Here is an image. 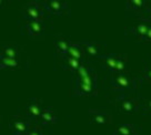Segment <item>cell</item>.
Instances as JSON below:
<instances>
[{
    "label": "cell",
    "mask_w": 151,
    "mask_h": 135,
    "mask_svg": "<svg viewBox=\"0 0 151 135\" xmlns=\"http://www.w3.org/2000/svg\"><path fill=\"white\" fill-rule=\"evenodd\" d=\"M108 82L110 88L120 94L134 92L138 88L139 80L127 73H119V74L114 73V74H109Z\"/></svg>",
    "instance_id": "1"
},
{
    "label": "cell",
    "mask_w": 151,
    "mask_h": 135,
    "mask_svg": "<svg viewBox=\"0 0 151 135\" xmlns=\"http://www.w3.org/2000/svg\"><path fill=\"white\" fill-rule=\"evenodd\" d=\"M116 107L123 114H133L140 111L142 106V100L134 92L120 93L116 99Z\"/></svg>",
    "instance_id": "2"
},
{
    "label": "cell",
    "mask_w": 151,
    "mask_h": 135,
    "mask_svg": "<svg viewBox=\"0 0 151 135\" xmlns=\"http://www.w3.org/2000/svg\"><path fill=\"white\" fill-rule=\"evenodd\" d=\"M22 17L27 21H45V19L49 18V14L43 9L41 2L31 1L22 10Z\"/></svg>",
    "instance_id": "3"
},
{
    "label": "cell",
    "mask_w": 151,
    "mask_h": 135,
    "mask_svg": "<svg viewBox=\"0 0 151 135\" xmlns=\"http://www.w3.org/2000/svg\"><path fill=\"white\" fill-rule=\"evenodd\" d=\"M43 9L47 11V14H55V16H61L65 11L69 10V6L68 2L66 1H61V0H47L41 2Z\"/></svg>",
    "instance_id": "4"
},
{
    "label": "cell",
    "mask_w": 151,
    "mask_h": 135,
    "mask_svg": "<svg viewBox=\"0 0 151 135\" xmlns=\"http://www.w3.org/2000/svg\"><path fill=\"white\" fill-rule=\"evenodd\" d=\"M45 109L42 103L37 99H30L26 106V116L30 123H36L41 115V112Z\"/></svg>",
    "instance_id": "5"
},
{
    "label": "cell",
    "mask_w": 151,
    "mask_h": 135,
    "mask_svg": "<svg viewBox=\"0 0 151 135\" xmlns=\"http://www.w3.org/2000/svg\"><path fill=\"white\" fill-rule=\"evenodd\" d=\"M90 122L92 124L99 126L109 125L111 123V115L110 113L104 110H98V109H92L89 110Z\"/></svg>",
    "instance_id": "6"
},
{
    "label": "cell",
    "mask_w": 151,
    "mask_h": 135,
    "mask_svg": "<svg viewBox=\"0 0 151 135\" xmlns=\"http://www.w3.org/2000/svg\"><path fill=\"white\" fill-rule=\"evenodd\" d=\"M46 24L45 21H27V24L22 27V31L24 34H28L29 37H39L45 33Z\"/></svg>",
    "instance_id": "7"
},
{
    "label": "cell",
    "mask_w": 151,
    "mask_h": 135,
    "mask_svg": "<svg viewBox=\"0 0 151 135\" xmlns=\"http://www.w3.org/2000/svg\"><path fill=\"white\" fill-rule=\"evenodd\" d=\"M32 126V123L26 119H14L12 120V122L10 123V131L14 135H26L28 133V131L30 130V127Z\"/></svg>",
    "instance_id": "8"
},
{
    "label": "cell",
    "mask_w": 151,
    "mask_h": 135,
    "mask_svg": "<svg viewBox=\"0 0 151 135\" xmlns=\"http://www.w3.org/2000/svg\"><path fill=\"white\" fill-rule=\"evenodd\" d=\"M111 135H141V129L131 123L119 124L111 132Z\"/></svg>",
    "instance_id": "9"
},
{
    "label": "cell",
    "mask_w": 151,
    "mask_h": 135,
    "mask_svg": "<svg viewBox=\"0 0 151 135\" xmlns=\"http://www.w3.org/2000/svg\"><path fill=\"white\" fill-rule=\"evenodd\" d=\"M81 47L83 49L86 54H88L91 58H99L100 53H101V49H102V43L97 41H80Z\"/></svg>",
    "instance_id": "10"
},
{
    "label": "cell",
    "mask_w": 151,
    "mask_h": 135,
    "mask_svg": "<svg viewBox=\"0 0 151 135\" xmlns=\"http://www.w3.org/2000/svg\"><path fill=\"white\" fill-rule=\"evenodd\" d=\"M118 53H108L104 56H100L98 59L100 61V66L109 74H113L114 66H116V60H117Z\"/></svg>",
    "instance_id": "11"
},
{
    "label": "cell",
    "mask_w": 151,
    "mask_h": 135,
    "mask_svg": "<svg viewBox=\"0 0 151 135\" xmlns=\"http://www.w3.org/2000/svg\"><path fill=\"white\" fill-rule=\"evenodd\" d=\"M148 2L145 0H128L126 2V8L129 12H132L133 14H137L140 17L145 10L148 8Z\"/></svg>",
    "instance_id": "12"
},
{
    "label": "cell",
    "mask_w": 151,
    "mask_h": 135,
    "mask_svg": "<svg viewBox=\"0 0 151 135\" xmlns=\"http://www.w3.org/2000/svg\"><path fill=\"white\" fill-rule=\"evenodd\" d=\"M73 93L76 96H93L98 93V88H93L81 82H75Z\"/></svg>",
    "instance_id": "13"
},
{
    "label": "cell",
    "mask_w": 151,
    "mask_h": 135,
    "mask_svg": "<svg viewBox=\"0 0 151 135\" xmlns=\"http://www.w3.org/2000/svg\"><path fill=\"white\" fill-rule=\"evenodd\" d=\"M40 124L43 126H50L56 124L58 122V116H57L56 112L52 110L51 107H45L41 112V115L39 117Z\"/></svg>",
    "instance_id": "14"
},
{
    "label": "cell",
    "mask_w": 151,
    "mask_h": 135,
    "mask_svg": "<svg viewBox=\"0 0 151 135\" xmlns=\"http://www.w3.org/2000/svg\"><path fill=\"white\" fill-rule=\"evenodd\" d=\"M65 56L72 58V59L81 61V62H85L86 53L79 42H71L70 47H69V49H68V51H67Z\"/></svg>",
    "instance_id": "15"
},
{
    "label": "cell",
    "mask_w": 151,
    "mask_h": 135,
    "mask_svg": "<svg viewBox=\"0 0 151 135\" xmlns=\"http://www.w3.org/2000/svg\"><path fill=\"white\" fill-rule=\"evenodd\" d=\"M150 26H151V24L141 21V22L137 24L136 26H133L132 28L128 29V32L130 33L131 36H133L134 38H137V39H139V40L142 41V39L145 38V36H146L147 31H148V29H149Z\"/></svg>",
    "instance_id": "16"
},
{
    "label": "cell",
    "mask_w": 151,
    "mask_h": 135,
    "mask_svg": "<svg viewBox=\"0 0 151 135\" xmlns=\"http://www.w3.org/2000/svg\"><path fill=\"white\" fill-rule=\"evenodd\" d=\"M61 60H62V68L65 70L69 71L71 74H75L76 71L78 70V68L83 63L81 61L72 59V58H68V56H61Z\"/></svg>",
    "instance_id": "17"
},
{
    "label": "cell",
    "mask_w": 151,
    "mask_h": 135,
    "mask_svg": "<svg viewBox=\"0 0 151 135\" xmlns=\"http://www.w3.org/2000/svg\"><path fill=\"white\" fill-rule=\"evenodd\" d=\"M70 40H68V39H57L56 41H55V47H56V50H57V53L59 54L60 56H66L67 51H68V49L70 47L71 44Z\"/></svg>",
    "instance_id": "18"
},
{
    "label": "cell",
    "mask_w": 151,
    "mask_h": 135,
    "mask_svg": "<svg viewBox=\"0 0 151 135\" xmlns=\"http://www.w3.org/2000/svg\"><path fill=\"white\" fill-rule=\"evenodd\" d=\"M1 56H5V58H8V59L18 60L19 58L18 49L12 47V46H2L1 47Z\"/></svg>",
    "instance_id": "19"
},
{
    "label": "cell",
    "mask_w": 151,
    "mask_h": 135,
    "mask_svg": "<svg viewBox=\"0 0 151 135\" xmlns=\"http://www.w3.org/2000/svg\"><path fill=\"white\" fill-rule=\"evenodd\" d=\"M126 66H127V58L126 54H117V60H116V66H114V73H124L126 70Z\"/></svg>",
    "instance_id": "20"
},
{
    "label": "cell",
    "mask_w": 151,
    "mask_h": 135,
    "mask_svg": "<svg viewBox=\"0 0 151 135\" xmlns=\"http://www.w3.org/2000/svg\"><path fill=\"white\" fill-rule=\"evenodd\" d=\"M18 60L8 59L5 56L0 58V70H2V69H16V68H18Z\"/></svg>",
    "instance_id": "21"
},
{
    "label": "cell",
    "mask_w": 151,
    "mask_h": 135,
    "mask_svg": "<svg viewBox=\"0 0 151 135\" xmlns=\"http://www.w3.org/2000/svg\"><path fill=\"white\" fill-rule=\"evenodd\" d=\"M92 70H93V68H92L91 65L83 62V63L78 68V70L76 71V73H75L76 79H82V78H85L86 75L89 74Z\"/></svg>",
    "instance_id": "22"
},
{
    "label": "cell",
    "mask_w": 151,
    "mask_h": 135,
    "mask_svg": "<svg viewBox=\"0 0 151 135\" xmlns=\"http://www.w3.org/2000/svg\"><path fill=\"white\" fill-rule=\"evenodd\" d=\"M139 20L143 21V22L151 24V6H148V8L145 10V12L139 17Z\"/></svg>",
    "instance_id": "23"
},
{
    "label": "cell",
    "mask_w": 151,
    "mask_h": 135,
    "mask_svg": "<svg viewBox=\"0 0 151 135\" xmlns=\"http://www.w3.org/2000/svg\"><path fill=\"white\" fill-rule=\"evenodd\" d=\"M141 109L145 115H147L148 117H151V99L146 101V102H142Z\"/></svg>",
    "instance_id": "24"
},
{
    "label": "cell",
    "mask_w": 151,
    "mask_h": 135,
    "mask_svg": "<svg viewBox=\"0 0 151 135\" xmlns=\"http://www.w3.org/2000/svg\"><path fill=\"white\" fill-rule=\"evenodd\" d=\"M147 81V82H151V66L150 65L146 64V68L142 72V78L141 81Z\"/></svg>",
    "instance_id": "25"
},
{
    "label": "cell",
    "mask_w": 151,
    "mask_h": 135,
    "mask_svg": "<svg viewBox=\"0 0 151 135\" xmlns=\"http://www.w3.org/2000/svg\"><path fill=\"white\" fill-rule=\"evenodd\" d=\"M26 135H43V133L38 126H31L30 130L28 131V133Z\"/></svg>",
    "instance_id": "26"
},
{
    "label": "cell",
    "mask_w": 151,
    "mask_h": 135,
    "mask_svg": "<svg viewBox=\"0 0 151 135\" xmlns=\"http://www.w3.org/2000/svg\"><path fill=\"white\" fill-rule=\"evenodd\" d=\"M142 41L151 42V26L149 27V29H148V31H147V33H146V36H145V38L142 39Z\"/></svg>",
    "instance_id": "27"
},
{
    "label": "cell",
    "mask_w": 151,
    "mask_h": 135,
    "mask_svg": "<svg viewBox=\"0 0 151 135\" xmlns=\"http://www.w3.org/2000/svg\"><path fill=\"white\" fill-rule=\"evenodd\" d=\"M4 6H5V2H4L2 0H0V9H2V8H4Z\"/></svg>",
    "instance_id": "28"
},
{
    "label": "cell",
    "mask_w": 151,
    "mask_h": 135,
    "mask_svg": "<svg viewBox=\"0 0 151 135\" xmlns=\"http://www.w3.org/2000/svg\"><path fill=\"white\" fill-rule=\"evenodd\" d=\"M147 64L150 65V66H151V58H150V60H149V63H147Z\"/></svg>",
    "instance_id": "29"
},
{
    "label": "cell",
    "mask_w": 151,
    "mask_h": 135,
    "mask_svg": "<svg viewBox=\"0 0 151 135\" xmlns=\"http://www.w3.org/2000/svg\"><path fill=\"white\" fill-rule=\"evenodd\" d=\"M0 58H1V47H0Z\"/></svg>",
    "instance_id": "30"
},
{
    "label": "cell",
    "mask_w": 151,
    "mask_h": 135,
    "mask_svg": "<svg viewBox=\"0 0 151 135\" xmlns=\"http://www.w3.org/2000/svg\"><path fill=\"white\" fill-rule=\"evenodd\" d=\"M0 120H1V117H0Z\"/></svg>",
    "instance_id": "31"
}]
</instances>
